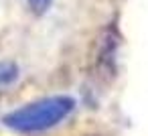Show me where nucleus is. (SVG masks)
I'll return each mask as SVG.
<instances>
[{
  "instance_id": "f257e3e1",
  "label": "nucleus",
  "mask_w": 148,
  "mask_h": 136,
  "mask_svg": "<svg viewBox=\"0 0 148 136\" xmlns=\"http://www.w3.org/2000/svg\"><path fill=\"white\" fill-rule=\"evenodd\" d=\"M75 108V100L69 95H49L31 104H25L18 110L8 112L2 122L14 132H41L63 122Z\"/></svg>"
},
{
  "instance_id": "f03ea898",
  "label": "nucleus",
  "mask_w": 148,
  "mask_h": 136,
  "mask_svg": "<svg viewBox=\"0 0 148 136\" xmlns=\"http://www.w3.org/2000/svg\"><path fill=\"white\" fill-rule=\"evenodd\" d=\"M18 75V67L10 61H0V85H6L14 81Z\"/></svg>"
},
{
  "instance_id": "7ed1b4c3",
  "label": "nucleus",
  "mask_w": 148,
  "mask_h": 136,
  "mask_svg": "<svg viewBox=\"0 0 148 136\" xmlns=\"http://www.w3.org/2000/svg\"><path fill=\"white\" fill-rule=\"evenodd\" d=\"M51 2H53V0H27L29 8H31L35 14H45V12L51 8Z\"/></svg>"
}]
</instances>
